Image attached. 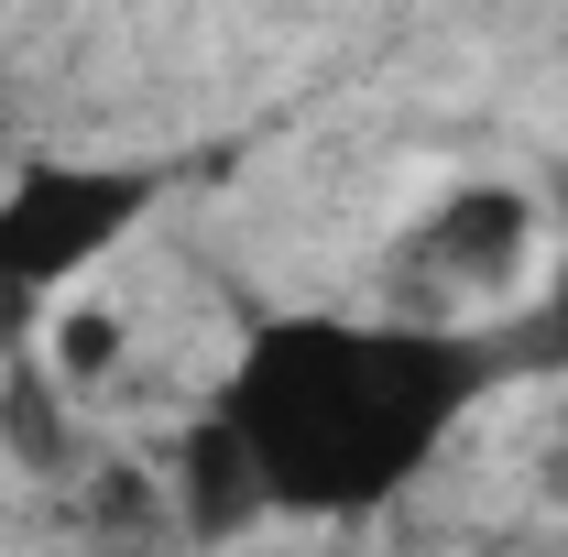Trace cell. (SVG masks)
Returning a JSON list of instances; mask_svg holds the SVG:
<instances>
[{
	"label": "cell",
	"mask_w": 568,
	"mask_h": 557,
	"mask_svg": "<svg viewBox=\"0 0 568 557\" xmlns=\"http://www.w3.org/2000/svg\"><path fill=\"white\" fill-rule=\"evenodd\" d=\"M536 241H547V209L503 175H470L416 219V274L437 295H514L536 274Z\"/></svg>",
	"instance_id": "obj_1"
},
{
	"label": "cell",
	"mask_w": 568,
	"mask_h": 557,
	"mask_svg": "<svg viewBox=\"0 0 568 557\" xmlns=\"http://www.w3.org/2000/svg\"><path fill=\"white\" fill-rule=\"evenodd\" d=\"M110 230H121V186H99V175H44L33 198L0 209V284L22 274L33 295H55Z\"/></svg>",
	"instance_id": "obj_2"
},
{
	"label": "cell",
	"mask_w": 568,
	"mask_h": 557,
	"mask_svg": "<svg viewBox=\"0 0 568 557\" xmlns=\"http://www.w3.org/2000/svg\"><path fill=\"white\" fill-rule=\"evenodd\" d=\"M132 350H142V328H132V306H121V295H67V284H55L33 361L67 383L77 405H99L110 383H132Z\"/></svg>",
	"instance_id": "obj_3"
}]
</instances>
